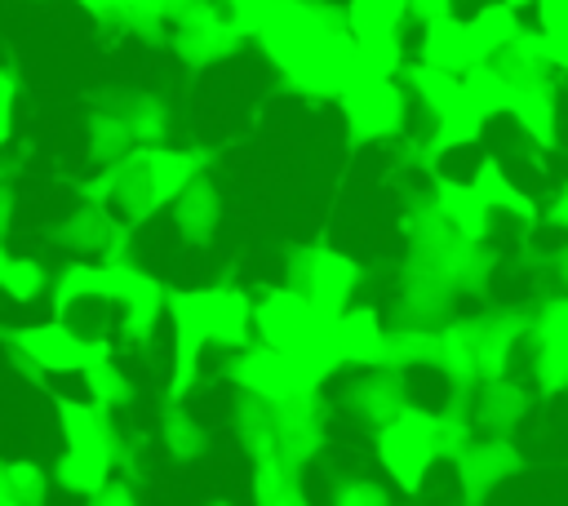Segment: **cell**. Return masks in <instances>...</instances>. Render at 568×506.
Here are the masks:
<instances>
[{
    "mask_svg": "<svg viewBox=\"0 0 568 506\" xmlns=\"http://www.w3.org/2000/svg\"><path fill=\"white\" fill-rule=\"evenodd\" d=\"M257 44L275 62V71L311 93V98H333L342 58L351 49V36L342 27V13L320 0H275L271 18L257 31Z\"/></svg>",
    "mask_w": 568,
    "mask_h": 506,
    "instance_id": "6da1fadb",
    "label": "cell"
},
{
    "mask_svg": "<svg viewBox=\"0 0 568 506\" xmlns=\"http://www.w3.org/2000/svg\"><path fill=\"white\" fill-rule=\"evenodd\" d=\"M169 315H173V399L191 386L195 360L209 342L226 346V351H244L248 333H253V302L240 289H182L164 297Z\"/></svg>",
    "mask_w": 568,
    "mask_h": 506,
    "instance_id": "7a4b0ae2",
    "label": "cell"
},
{
    "mask_svg": "<svg viewBox=\"0 0 568 506\" xmlns=\"http://www.w3.org/2000/svg\"><path fill=\"white\" fill-rule=\"evenodd\" d=\"M58 417L67 431V453L58 462V484L71 493H102L111 475V435L93 404L58 395Z\"/></svg>",
    "mask_w": 568,
    "mask_h": 506,
    "instance_id": "3957f363",
    "label": "cell"
},
{
    "mask_svg": "<svg viewBox=\"0 0 568 506\" xmlns=\"http://www.w3.org/2000/svg\"><path fill=\"white\" fill-rule=\"evenodd\" d=\"M439 453V417L426 408H395L377 431V462L390 470L399 488H422L430 462Z\"/></svg>",
    "mask_w": 568,
    "mask_h": 506,
    "instance_id": "277c9868",
    "label": "cell"
},
{
    "mask_svg": "<svg viewBox=\"0 0 568 506\" xmlns=\"http://www.w3.org/2000/svg\"><path fill=\"white\" fill-rule=\"evenodd\" d=\"M337 315H324L315 311L297 289L288 284H275L257 297L253 306V333H257V346H271V351H297L306 337L333 328Z\"/></svg>",
    "mask_w": 568,
    "mask_h": 506,
    "instance_id": "5b68a950",
    "label": "cell"
},
{
    "mask_svg": "<svg viewBox=\"0 0 568 506\" xmlns=\"http://www.w3.org/2000/svg\"><path fill=\"white\" fill-rule=\"evenodd\" d=\"M342 115H346V129H351V142H386L404 129V115H408V102H404V89L395 84V75H377V80H364L355 89H346L337 98Z\"/></svg>",
    "mask_w": 568,
    "mask_h": 506,
    "instance_id": "8992f818",
    "label": "cell"
},
{
    "mask_svg": "<svg viewBox=\"0 0 568 506\" xmlns=\"http://www.w3.org/2000/svg\"><path fill=\"white\" fill-rule=\"evenodd\" d=\"M302 262H293V280L288 289H297L315 311L324 315H342L351 306V293L359 284V266L337 253V249H306L297 253Z\"/></svg>",
    "mask_w": 568,
    "mask_h": 506,
    "instance_id": "52a82bcc",
    "label": "cell"
},
{
    "mask_svg": "<svg viewBox=\"0 0 568 506\" xmlns=\"http://www.w3.org/2000/svg\"><path fill=\"white\" fill-rule=\"evenodd\" d=\"M18 351H27L31 364H40L44 373H84L93 368L98 360L111 355V342L106 337H75L62 320H44V324H31V328H18Z\"/></svg>",
    "mask_w": 568,
    "mask_h": 506,
    "instance_id": "ba28073f",
    "label": "cell"
},
{
    "mask_svg": "<svg viewBox=\"0 0 568 506\" xmlns=\"http://www.w3.org/2000/svg\"><path fill=\"white\" fill-rule=\"evenodd\" d=\"M173 18H178L173 44H178V58H182L186 67H209V62L226 58V53L240 44V36L231 31V18H226L217 4H209V0H191V4L178 9Z\"/></svg>",
    "mask_w": 568,
    "mask_h": 506,
    "instance_id": "9c48e42d",
    "label": "cell"
},
{
    "mask_svg": "<svg viewBox=\"0 0 568 506\" xmlns=\"http://www.w3.org/2000/svg\"><path fill=\"white\" fill-rule=\"evenodd\" d=\"M537 382L546 391H564L568 386V297L546 302L541 320H537Z\"/></svg>",
    "mask_w": 568,
    "mask_h": 506,
    "instance_id": "30bf717a",
    "label": "cell"
},
{
    "mask_svg": "<svg viewBox=\"0 0 568 506\" xmlns=\"http://www.w3.org/2000/svg\"><path fill=\"white\" fill-rule=\"evenodd\" d=\"M337 360L342 364H386V328L373 306H346L337 315Z\"/></svg>",
    "mask_w": 568,
    "mask_h": 506,
    "instance_id": "8fae6325",
    "label": "cell"
},
{
    "mask_svg": "<svg viewBox=\"0 0 568 506\" xmlns=\"http://www.w3.org/2000/svg\"><path fill=\"white\" fill-rule=\"evenodd\" d=\"M524 36V22H519V9H510L506 0L497 4H484L470 22H466V58L470 67L475 62H493L506 44H515Z\"/></svg>",
    "mask_w": 568,
    "mask_h": 506,
    "instance_id": "7c38bea8",
    "label": "cell"
},
{
    "mask_svg": "<svg viewBox=\"0 0 568 506\" xmlns=\"http://www.w3.org/2000/svg\"><path fill=\"white\" fill-rule=\"evenodd\" d=\"M404 18H408L404 0H346L342 27H346V36H351L359 49H377V44L399 40Z\"/></svg>",
    "mask_w": 568,
    "mask_h": 506,
    "instance_id": "4fadbf2b",
    "label": "cell"
},
{
    "mask_svg": "<svg viewBox=\"0 0 568 506\" xmlns=\"http://www.w3.org/2000/svg\"><path fill=\"white\" fill-rule=\"evenodd\" d=\"M417 62L422 67H435V71L462 75L470 67V58H466V22L453 18V13L426 18L422 22V40H417Z\"/></svg>",
    "mask_w": 568,
    "mask_h": 506,
    "instance_id": "5bb4252c",
    "label": "cell"
},
{
    "mask_svg": "<svg viewBox=\"0 0 568 506\" xmlns=\"http://www.w3.org/2000/svg\"><path fill=\"white\" fill-rule=\"evenodd\" d=\"M519 129L537 142V146H555L559 138V115H555V89L550 80H524L510 89V107H506Z\"/></svg>",
    "mask_w": 568,
    "mask_h": 506,
    "instance_id": "9a60e30c",
    "label": "cell"
},
{
    "mask_svg": "<svg viewBox=\"0 0 568 506\" xmlns=\"http://www.w3.org/2000/svg\"><path fill=\"white\" fill-rule=\"evenodd\" d=\"M142 164H146L151 209L173 204L178 195H186L191 191V178L200 169V160L191 151H169V146H142Z\"/></svg>",
    "mask_w": 568,
    "mask_h": 506,
    "instance_id": "2e32d148",
    "label": "cell"
},
{
    "mask_svg": "<svg viewBox=\"0 0 568 506\" xmlns=\"http://www.w3.org/2000/svg\"><path fill=\"white\" fill-rule=\"evenodd\" d=\"M435 209H439V217L462 235V240H484L488 235V204L470 191V182H448V178H439L435 182Z\"/></svg>",
    "mask_w": 568,
    "mask_h": 506,
    "instance_id": "e0dca14e",
    "label": "cell"
},
{
    "mask_svg": "<svg viewBox=\"0 0 568 506\" xmlns=\"http://www.w3.org/2000/svg\"><path fill=\"white\" fill-rule=\"evenodd\" d=\"M164 297H169V293L160 289V280H151V275H142V271H133V266H129L124 289H120V306H124V337H129V342H146V337H151V324L160 320Z\"/></svg>",
    "mask_w": 568,
    "mask_h": 506,
    "instance_id": "ac0fdd59",
    "label": "cell"
},
{
    "mask_svg": "<svg viewBox=\"0 0 568 506\" xmlns=\"http://www.w3.org/2000/svg\"><path fill=\"white\" fill-rule=\"evenodd\" d=\"M404 75H408V89H413V98L422 102V111L430 120H439V115H448V111H457L466 102L462 75H453V71H435V67H422V62L408 67L404 62Z\"/></svg>",
    "mask_w": 568,
    "mask_h": 506,
    "instance_id": "d6986e66",
    "label": "cell"
},
{
    "mask_svg": "<svg viewBox=\"0 0 568 506\" xmlns=\"http://www.w3.org/2000/svg\"><path fill=\"white\" fill-rule=\"evenodd\" d=\"M470 191H475L488 209H501V213H515V217H524V222H537V204L501 173L497 160H479V169H475V178H470Z\"/></svg>",
    "mask_w": 568,
    "mask_h": 506,
    "instance_id": "ffe728a7",
    "label": "cell"
},
{
    "mask_svg": "<svg viewBox=\"0 0 568 506\" xmlns=\"http://www.w3.org/2000/svg\"><path fill=\"white\" fill-rule=\"evenodd\" d=\"M462 89H466V102L488 120V115H501L510 107V89L515 80H506L493 62H475L462 71Z\"/></svg>",
    "mask_w": 568,
    "mask_h": 506,
    "instance_id": "44dd1931",
    "label": "cell"
},
{
    "mask_svg": "<svg viewBox=\"0 0 568 506\" xmlns=\"http://www.w3.org/2000/svg\"><path fill=\"white\" fill-rule=\"evenodd\" d=\"M479 129H484V115H479L470 102H462L457 111H448V115L430 120V133H426V155L457 151V146L475 142V138H479Z\"/></svg>",
    "mask_w": 568,
    "mask_h": 506,
    "instance_id": "7402d4cb",
    "label": "cell"
},
{
    "mask_svg": "<svg viewBox=\"0 0 568 506\" xmlns=\"http://www.w3.org/2000/svg\"><path fill=\"white\" fill-rule=\"evenodd\" d=\"M0 289L9 297H18V302H36L44 293V266L36 257H9V271H4Z\"/></svg>",
    "mask_w": 568,
    "mask_h": 506,
    "instance_id": "603a6c76",
    "label": "cell"
},
{
    "mask_svg": "<svg viewBox=\"0 0 568 506\" xmlns=\"http://www.w3.org/2000/svg\"><path fill=\"white\" fill-rule=\"evenodd\" d=\"M222 4H226V18H231V31H235L240 40H257L262 22H266L271 9H275V0H222Z\"/></svg>",
    "mask_w": 568,
    "mask_h": 506,
    "instance_id": "cb8c5ba5",
    "label": "cell"
},
{
    "mask_svg": "<svg viewBox=\"0 0 568 506\" xmlns=\"http://www.w3.org/2000/svg\"><path fill=\"white\" fill-rule=\"evenodd\" d=\"M84 382H89V395H93V404H120V399L129 395V386H124L120 368L111 364V355H106V360H98L93 368H84Z\"/></svg>",
    "mask_w": 568,
    "mask_h": 506,
    "instance_id": "d4e9b609",
    "label": "cell"
},
{
    "mask_svg": "<svg viewBox=\"0 0 568 506\" xmlns=\"http://www.w3.org/2000/svg\"><path fill=\"white\" fill-rule=\"evenodd\" d=\"M4 488L13 493L18 506H27V502H40L44 497V475L31 462H9L4 466Z\"/></svg>",
    "mask_w": 568,
    "mask_h": 506,
    "instance_id": "484cf974",
    "label": "cell"
},
{
    "mask_svg": "<svg viewBox=\"0 0 568 506\" xmlns=\"http://www.w3.org/2000/svg\"><path fill=\"white\" fill-rule=\"evenodd\" d=\"M528 44L550 71H568V31H528Z\"/></svg>",
    "mask_w": 568,
    "mask_h": 506,
    "instance_id": "4316f807",
    "label": "cell"
},
{
    "mask_svg": "<svg viewBox=\"0 0 568 506\" xmlns=\"http://www.w3.org/2000/svg\"><path fill=\"white\" fill-rule=\"evenodd\" d=\"M537 9V31H568V0H532Z\"/></svg>",
    "mask_w": 568,
    "mask_h": 506,
    "instance_id": "83f0119b",
    "label": "cell"
},
{
    "mask_svg": "<svg viewBox=\"0 0 568 506\" xmlns=\"http://www.w3.org/2000/svg\"><path fill=\"white\" fill-rule=\"evenodd\" d=\"M404 9L417 18V22H426V18H439V13H453V0H404Z\"/></svg>",
    "mask_w": 568,
    "mask_h": 506,
    "instance_id": "f1b7e54d",
    "label": "cell"
},
{
    "mask_svg": "<svg viewBox=\"0 0 568 506\" xmlns=\"http://www.w3.org/2000/svg\"><path fill=\"white\" fill-rule=\"evenodd\" d=\"M550 222H555V226H564V231H568V186H564V191H559V195H555V204H550Z\"/></svg>",
    "mask_w": 568,
    "mask_h": 506,
    "instance_id": "f546056e",
    "label": "cell"
},
{
    "mask_svg": "<svg viewBox=\"0 0 568 506\" xmlns=\"http://www.w3.org/2000/svg\"><path fill=\"white\" fill-rule=\"evenodd\" d=\"M0 506H18V502H13V493L4 488V479H0Z\"/></svg>",
    "mask_w": 568,
    "mask_h": 506,
    "instance_id": "4dcf8cb0",
    "label": "cell"
},
{
    "mask_svg": "<svg viewBox=\"0 0 568 506\" xmlns=\"http://www.w3.org/2000/svg\"><path fill=\"white\" fill-rule=\"evenodd\" d=\"M4 271H9V253L0 249V284H4Z\"/></svg>",
    "mask_w": 568,
    "mask_h": 506,
    "instance_id": "1f68e13d",
    "label": "cell"
},
{
    "mask_svg": "<svg viewBox=\"0 0 568 506\" xmlns=\"http://www.w3.org/2000/svg\"><path fill=\"white\" fill-rule=\"evenodd\" d=\"M506 4H510V9H524V4H532V0H506Z\"/></svg>",
    "mask_w": 568,
    "mask_h": 506,
    "instance_id": "d6a6232c",
    "label": "cell"
}]
</instances>
